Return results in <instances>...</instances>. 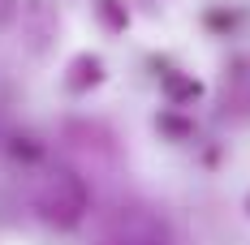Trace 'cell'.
Masks as SVG:
<instances>
[{"label": "cell", "instance_id": "obj_6", "mask_svg": "<svg viewBox=\"0 0 250 245\" xmlns=\"http://www.w3.org/2000/svg\"><path fill=\"white\" fill-rule=\"evenodd\" d=\"M13 9H18V0H0V26L13 18Z\"/></svg>", "mask_w": 250, "mask_h": 245}, {"label": "cell", "instance_id": "obj_4", "mask_svg": "<svg viewBox=\"0 0 250 245\" xmlns=\"http://www.w3.org/2000/svg\"><path fill=\"white\" fill-rule=\"evenodd\" d=\"M95 18H100L104 30L121 35L125 26H129V9H125V0H95Z\"/></svg>", "mask_w": 250, "mask_h": 245}, {"label": "cell", "instance_id": "obj_7", "mask_svg": "<svg viewBox=\"0 0 250 245\" xmlns=\"http://www.w3.org/2000/svg\"><path fill=\"white\" fill-rule=\"evenodd\" d=\"M246 215H250V198H246Z\"/></svg>", "mask_w": 250, "mask_h": 245}, {"label": "cell", "instance_id": "obj_5", "mask_svg": "<svg viewBox=\"0 0 250 245\" xmlns=\"http://www.w3.org/2000/svg\"><path fill=\"white\" fill-rule=\"evenodd\" d=\"M13 155H18V159H39V147H35L30 138H18V147H13Z\"/></svg>", "mask_w": 250, "mask_h": 245}, {"label": "cell", "instance_id": "obj_1", "mask_svg": "<svg viewBox=\"0 0 250 245\" xmlns=\"http://www.w3.org/2000/svg\"><path fill=\"white\" fill-rule=\"evenodd\" d=\"M35 207H39L43 224H52V228H78L82 215H86V207H91L86 181H82L74 168L43 172V181H39V189H35Z\"/></svg>", "mask_w": 250, "mask_h": 245}, {"label": "cell", "instance_id": "obj_2", "mask_svg": "<svg viewBox=\"0 0 250 245\" xmlns=\"http://www.w3.org/2000/svg\"><path fill=\"white\" fill-rule=\"evenodd\" d=\"M100 82H104V60H100V56L82 52V56L69 60V69H65V86H69L74 95L91 91V86H100Z\"/></svg>", "mask_w": 250, "mask_h": 245}, {"label": "cell", "instance_id": "obj_3", "mask_svg": "<svg viewBox=\"0 0 250 245\" xmlns=\"http://www.w3.org/2000/svg\"><path fill=\"white\" fill-rule=\"evenodd\" d=\"M160 91H164V99L173 103V108H186V103H194V99L203 95V82L190 74H164L160 77Z\"/></svg>", "mask_w": 250, "mask_h": 245}]
</instances>
